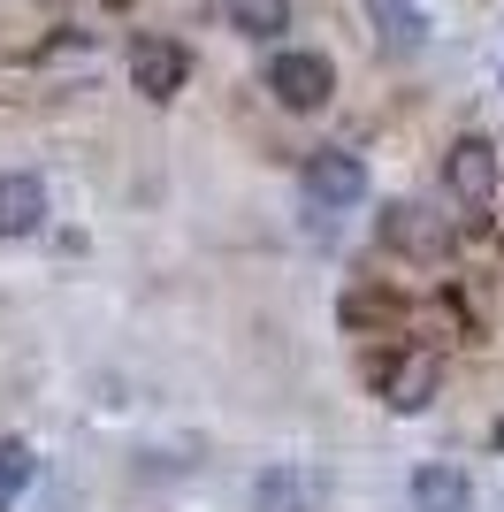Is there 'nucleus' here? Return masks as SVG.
Listing matches in <instances>:
<instances>
[{
  "mask_svg": "<svg viewBox=\"0 0 504 512\" xmlns=\"http://www.w3.org/2000/svg\"><path fill=\"white\" fill-rule=\"evenodd\" d=\"M268 92L291 107V115H321V107H329V92H336L329 54H306V46H283V54H268Z\"/></svg>",
  "mask_w": 504,
  "mask_h": 512,
  "instance_id": "2",
  "label": "nucleus"
},
{
  "mask_svg": "<svg viewBox=\"0 0 504 512\" xmlns=\"http://www.w3.org/2000/svg\"><path fill=\"white\" fill-rule=\"evenodd\" d=\"M336 321L344 329H398V299H382V291H344V306H336Z\"/></svg>",
  "mask_w": 504,
  "mask_h": 512,
  "instance_id": "13",
  "label": "nucleus"
},
{
  "mask_svg": "<svg viewBox=\"0 0 504 512\" xmlns=\"http://www.w3.org/2000/svg\"><path fill=\"white\" fill-rule=\"evenodd\" d=\"M436 383H443L436 352H382V360H367V390L390 413H428L436 406Z\"/></svg>",
  "mask_w": 504,
  "mask_h": 512,
  "instance_id": "1",
  "label": "nucleus"
},
{
  "mask_svg": "<svg viewBox=\"0 0 504 512\" xmlns=\"http://www.w3.org/2000/svg\"><path fill=\"white\" fill-rule=\"evenodd\" d=\"M367 23H375V39L390 54H413L428 39V16H420V0H367Z\"/></svg>",
  "mask_w": 504,
  "mask_h": 512,
  "instance_id": "9",
  "label": "nucleus"
},
{
  "mask_svg": "<svg viewBox=\"0 0 504 512\" xmlns=\"http://www.w3.org/2000/svg\"><path fill=\"white\" fill-rule=\"evenodd\" d=\"M46 230V184L23 169H0V237H39Z\"/></svg>",
  "mask_w": 504,
  "mask_h": 512,
  "instance_id": "7",
  "label": "nucleus"
},
{
  "mask_svg": "<svg viewBox=\"0 0 504 512\" xmlns=\"http://www.w3.org/2000/svg\"><path fill=\"white\" fill-rule=\"evenodd\" d=\"M222 16H230L245 39H283V31H291V0H222Z\"/></svg>",
  "mask_w": 504,
  "mask_h": 512,
  "instance_id": "11",
  "label": "nucleus"
},
{
  "mask_svg": "<svg viewBox=\"0 0 504 512\" xmlns=\"http://www.w3.org/2000/svg\"><path fill=\"white\" fill-rule=\"evenodd\" d=\"M382 245L405 260H436L451 245V222L436 207H420V199H398V207H382Z\"/></svg>",
  "mask_w": 504,
  "mask_h": 512,
  "instance_id": "5",
  "label": "nucleus"
},
{
  "mask_svg": "<svg viewBox=\"0 0 504 512\" xmlns=\"http://www.w3.org/2000/svg\"><path fill=\"white\" fill-rule=\"evenodd\" d=\"M252 512H314V482L298 467H268L252 482Z\"/></svg>",
  "mask_w": 504,
  "mask_h": 512,
  "instance_id": "10",
  "label": "nucleus"
},
{
  "mask_svg": "<svg viewBox=\"0 0 504 512\" xmlns=\"http://www.w3.org/2000/svg\"><path fill=\"white\" fill-rule=\"evenodd\" d=\"M100 8H130V0H100Z\"/></svg>",
  "mask_w": 504,
  "mask_h": 512,
  "instance_id": "14",
  "label": "nucleus"
},
{
  "mask_svg": "<svg viewBox=\"0 0 504 512\" xmlns=\"http://www.w3.org/2000/svg\"><path fill=\"white\" fill-rule=\"evenodd\" d=\"M443 192H451V207H466V214H482L489 199H497V146H489L482 130L451 138V153H443Z\"/></svg>",
  "mask_w": 504,
  "mask_h": 512,
  "instance_id": "3",
  "label": "nucleus"
},
{
  "mask_svg": "<svg viewBox=\"0 0 504 512\" xmlns=\"http://www.w3.org/2000/svg\"><path fill=\"white\" fill-rule=\"evenodd\" d=\"M306 207H321V214H344V207H359L367 199V161L359 153H344V146H321V153H306Z\"/></svg>",
  "mask_w": 504,
  "mask_h": 512,
  "instance_id": "4",
  "label": "nucleus"
},
{
  "mask_svg": "<svg viewBox=\"0 0 504 512\" xmlns=\"http://www.w3.org/2000/svg\"><path fill=\"white\" fill-rule=\"evenodd\" d=\"M31 474H39V451L23 444V436H0V512H16V497L31 490Z\"/></svg>",
  "mask_w": 504,
  "mask_h": 512,
  "instance_id": "12",
  "label": "nucleus"
},
{
  "mask_svg": "<svg viewBox=\"0 0 504 512\" xmlns=\"http://www.w3.org/2000/svg\"><path fill=\"white\" fill-rule=\"evenodd\" d=\"M474 505V490H466V467H451V459H428V467L413 474V512H466Z\"/></svg>",
  "mask_w": 504,
  "mask_h": 512,
  "instance_id": "8",
  "label": "nucleus"
},
{
  "mask_svg": "<svg viewBox=\"0 0 504 512\" xmlns=\"http://www.w3.org/2000/svg\"><path fill=\"white\" fill-rule=\"evenodd\" d=\"M184 77H191V54L176 39H138V46H130V85L146 92V100L184 92Z\"/></svg>",
  "mask_w": 504,
  "mask_h": 512,
  "instance_id": "6",
  "label": "nucleus"
}]
</instances>
